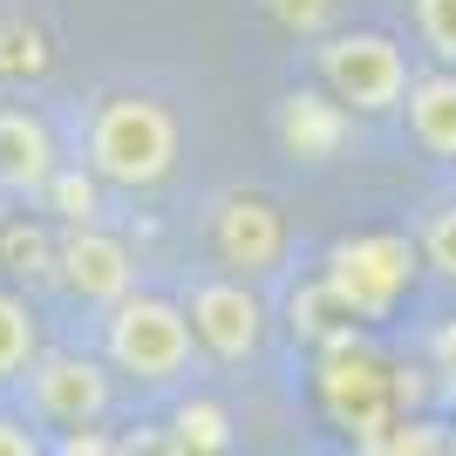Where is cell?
Listing matches in <instances>:
<instances>
[{
    "label": "cell",
    "mask_w": 456,
    "mask_h": 456,
    "mask_svg": "<svg viewBox=\"0 0 456 456\" xmlns=\"http://www.w3.org/2000/svg\"><path fill=\"white\" fill-rule=\"evenodd\" d=\"M177 116L143 89H116L89 110V171L116 191H151L177 171Z\"/></svg>",
    "instance_id": "6da1fadb"
},
{
    "label": "cell",
    "mask_w": 456,
    "mask_h": 456,
    "mask_svg": "<svg viewBox=\"0 0 456 456\" xmlns=\"http://www.w3.org/2000/svg\"><path fill=\"white\" fill-rule=\"evenodd\" d=\"M102 354H110L116 375L143 381V388H171L191 375V354H198V327H191L184 300H164V293H123L102 321Z\"/></svg>",
    "instance_id": "7a4b0ae2"
},
{
    "label": "cell",
    "mask_w": 456,
    "mask_h": 456,
    "mask_svg": "<svg viewBox=\"0 0 456 456\" xmlns=\"http://www.w3.org/2000/svg\"><path fill=\"white\" fill-rule=\"evenodd\" d=\"M314 69H321V89L354 116H388L402 110L409 95V55H402L395 35L381 28H347V35H321L314 48Z\"/></svg>",
    "instance_id": "3957f363"
},
{
    "label": "cell",
    "mask_w": 456,
    "mask_h": 456,
    "mask_svg": "<svg viewBox=\"0 0 456 456\" xmlns=\"http://www.w3.org/2000/svg\"><path fill=\"white\" fill-rule=\"evenodd\" d=\"M422 246H409L402 232H354L327 252V300L354 314V321H381L388 306L409 293Z\"/></svg>",
    "instance_id": "277c9868"
},
{
    "label": "cell",
    "mask_w": 456,
    "mask_h": 456,
    "mask_svg": "<svg viewBox=\"0 0 456 456\" xmlns=\"http://www.w3.org/2000/svg\"><path fill=\"white\" fill-rule=\"evenodd\" d=\"M321 409L334 416V429H347L354 450H362L375 429H388V422L402 416V395H395V375H388L375 354L334 347L321 362Z\"/></svg>",
    "instance_id": "5b68a950"
},
{
    "label": "cell",
    "mask_w": 456,
    "mask_h": 456,
    "mask_svg": "<svg viewBox=\"0 0 456 456\" xmlns=\"http://www.w3.org/2000/svg\"><path fill=\"white\" fill-rule=\"evenodd\" d=\"M184 314L198 327V347L211 362H252L266 347V300L252 293L246 273H225V280H198L184 293Z\"/></svg>",
    "instance_id": "8992f818"
},
{
    "label": "cell",
    "mask_w": 456,
    "mask_h": 456,
    "mask_svg": "<svg viewBox=\"0 0 456 456\" xmlns=\"http://www.w3.org/2000/svg\"><path fill=\"white\" fill-rule=\"evenodd\" d=\"M211 259L225 273H246V280H266L273 266L286 259V218L273 198L259 191H225L211 198Z\"/></svg>",
    "instance_id": "52a82bcc"
},
{
    "label": "cell",
    "mask_w": 456,
    "mask_h": 456,
    "mask_svg": "<svg viewBox=\"0 0 456 456\" xmlns=\"http://www.w3.org/2000/svg\"><path fill=\"white\" fill-rule=\"evenodd\" d=\"M20 381H28L35 416H41V422H55V429L102 422V416H110V395H116L110 368L89 362V354H69V347H55V354H35Z\"/></svg>",
    "instance_id": "ba28073f"
},
{
    "label": "cell",
    "mask_w": 456,
    "mask_h": 456,
    "mask_svg": "<svg viewBox=\"0 0 456 456\" xmlns=\"http://www.w3.org/2000/svg\"><path fill=\"white\" fill-rule=\"evenodd\" d=\"M55 280L89 306H116L123 293H136V252L89 218L55 239Z\"/></svg>",
    "instance_id": "9c48e42d"
},
{
    "label": "cell",
    "mask_w": 456,
    "mask_h": 456,
    "mask_svg": "<svg viewBox=\"0 0 456 456\" xmlns=\"http://www.w3.org/2000/svg\"><path fill=\"white\" fill-rule=\"evenodd\" d=\"M55 136L28 110H0V191L7 198H41L55 184Z\"/></svg>",
    "instance_id": "30bf717a"
},
{
    "label": "cell",
    "mask_w": 456,
    "mask_h": 456,
    "mask_svg": "<svg viewBox=\"0 0 456 456\" xmlns=\"http://www.w3.org/2000/svg\"><path fill=\"white\" fill-rule=\"evenodd\" d=\"M402 116H409V136H416V151L429 164H456V61L409 82Z\"/></svg>",
    "instance_id": "8fae6325"
},
{
    "label": "cell",
    "mask_w": 456,
    "mask_h": 456,
    "mask_svg": "<svg viewBox=\"0 0 456 456\" xmlns=\"http://www.w3.org/2000/svg\"><path fill=\"white\" fill-rule=\"evenodd\" d=\"M35 354H41V321H35V306L0 286V381L28 375V362H35Z\"/></svg>",
    "instance_id": "7c38bea8"
},
{
    "label": "cell",
    "mask_w": 456,
    "mask_h": 456,
    "mask_svg": "<svg viewBox=\"0 0 456 456\" xmlns=\"http://www.w3.org/2000/svg\"><path fill=\"white\" fill-rule=\"evenodd\" d=\"M341 136V102H321V95H286V143L300 157H327Z\"/></svg>",
    "instance_id": "4fadbf2b"
},
{
    "label": "cell",
    "mask_w": 456,
    "mask_h": 456,
    "mask_svg": "<svg viewBox=\"0 0 456 456\" xmlns=\"http://www.w3.org/2000/svg\"><path fill=\"white\" fill-rule=\"evenodd\" d=\"M171 429H177V450H232V422H225V409L218 402H184L171 416Z\"/></svg>",
    "instance_id": "5bb4252c"
},
{
    "label": "cell",
    "mask_w": 456,
    "mask_h": 456,
    "mask_svg": "<svg viewBox=\"0 0 456 456\" xmlns=\"http://www.w3.org/2000/svg\"><path fill=\"white\" fill-rule=\"evenodd\" d=\"M416 246H422V266L456 286V198H443V205L422 218V239H416Z\"/></svg>",
    "instance_id": "9a60e30c"
},
{
    "label": "cell",
    "mask_w": 456,
    "mask_h": 456,
    "mask_svg": "<svg viewBox=\"0 0 456 456\" xmlns=\"http://www.w3.org/2000/svg\"><path fill=\"white\" fill-rule=\"evenodd\" d=\"M443 443H450V436H443L429 416H395L388 429H375L362 450L368 456H409V450H443Z\"/></svg>",
    "instance_id": "2e32d148"
},
{
    "label": "cell",
    "mask_w": 456,
    "mask_h": 456,
    "mask_svg": "<svg viewBox=\"0 0 456 456\" xmlns=\"http://www.w3.org/2000/svg\"><path fill=\"white\" fill-rule=\"evenodd\" d=\"M416 35L436 61H456V0H416Z\"/></svg>",
    "instance_id": "e0dca14e"
},
{
    "label": "cell",
    "mask_w": 456,
    "mask_h": 456,
    "mask_svg": "<svg viewBox=\"0 0 456 456\" xmlns=\"http://www.w3.org/2000/svg\"><path fill=\"white\" fill-rule=\"evenodd\" d=\"M41 61H48L41 35L28 28V20H7V28H0V76H35Z\"/></svg>",
    "instance_id": "ac0fdd59"
},
{
    "label": "cell",
    "mask_w": 456,
    "mask_h": 456,
    "mask_svg": "<svg viewBox=\"0 0 456 456\" xmlns=\"http://www.w3.org/2000/svg\"><path fill=\"white\" fill-rule=\"evenodd\" d=\"M266 14L280 20L286 35H327V20H334V0H266Z\"/></svg>",
    "instance_id": "d6986e66"
},
{
    "label": "cell",
    "mask_w": 456,
    "mask_h": 456,
    "mask_svg": "<svg viewBox=\"0 0 456 456\" xmlns=\"http://www.w3.org/2000/svg\"><path fill=\"white\" fill-rule=\"evenodd\" d=\"M95 177V171H89ZM89 177H69V171H55V184H48V198L61 205V225H89L95 218V184Z\"/></svg>",
    "instance_id": "ffe728a7"
},
{
    "label": "cell",
    "mask_w": 456,
    "mask_h": 456,
    "mask_svg": "<svg viewBox=\"0 0 456 456\" xmlns=\"http://www.w3.org/2000/svg\"><path fill=\"white\" fill-rule=\"evenodd\" d=\"M35 450H41V436L28 429V422L0 416V456H35Z\"/></svg>",
    "instance_id": "44dd1931"
},
{
    "label": "cell",
    "mask_w": 456,
    "mask_h": 456,
    "mask_svg": "<svg viewBox=\"0 0 456 456\" xmlns=\"http://www.w3.org/2000/svg\"><path fill=\"white\" fill-rule=\"evenodd\" d=\"M436 368H443V381L456 388V327H443V334H436Z\"/></svg>",
    "instance_id": "7402d4cb"
}]
</instances>
